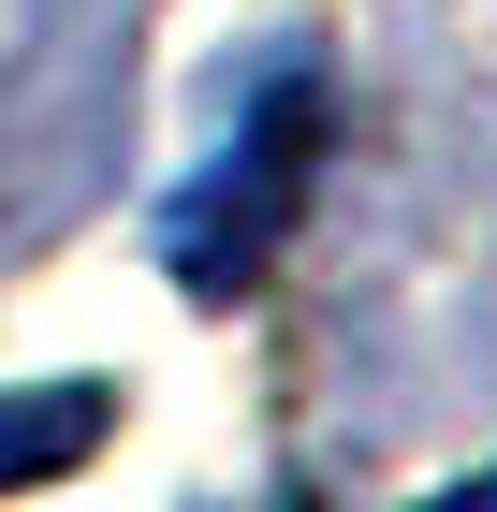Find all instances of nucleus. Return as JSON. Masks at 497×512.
Wrapping results in <instances>:
<instances>
[{"instance_id": "obj_1", "label": "nucleus", "mask_w": 497, "mask_h": 512, "mask_svg": "<svg viewBox=\"0 0 497 512\" xmlns=\"http://www.w3.org/2000/svg\"><path fill=\"white\" fill-rule=\"evenodd\" d=\"M307 147H322V103H307V88H278L264 132L234 147V176L191 205V220H176V278H191V293H249V278H264L278 220L307 205Z\"/></svg>"}, {"instance_id": "obj_2", "label": "nucleus", "mask_w": 497, "mask_h": 512, "mask_svg": "<svg viewBox=\"0 0 497 512\" xmlns=\"http://www.w3.org/2000/svg\"><path fill=\"white\" fill-rule=\"evenodd\" d=\"M117 439V395L103 381H44V395H0V498L15 483H59Z\"/></svg>"}, {"instance_id": "obj_3", "label": "nucleus", "mask_w": 497, "mask_h": 512, "mask_svg": "<svg viewBox=\"0 0 497 512\" xmlns=\"http://www.w3.org/2000/svg\"><path fill=\"white\" fill-rule=\"evenodd\" d=\"M439 512H497V469H483V483H468V498H439Z\"/></svg>"}]
</instances>
